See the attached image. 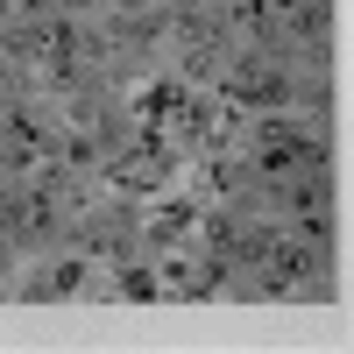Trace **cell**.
<instances>
[{"label": "cell", "instance_id": "7a4b0ae2", "mask_svg": "<svg viewBox=\"0 0 354 354\" xmlns=\"http://www.w3.org/2000/svg\"><path fill=\"white\" fill-rule=\"evenodd\" d=\"M121 298H135V305H149V298H163V283H156V270H142V262H121Z\"/></svg>", "mask_w": 354, "mask_h": 354}, {"label": "cell", "instance_id": "6da1fadb", "mask_svg": "<svg viewBox=\"0 0 354 354\" xmlns=\"http://www.w3.org/2000/svg\"><path fill=\"white\" fill-rule=\"evenodd\" d=\"M192 220H198V205H192V198H163L156 213H149V241H185Z\"/></svg>", "mask_w": 354, "mask_h": 354}]
</instances>
